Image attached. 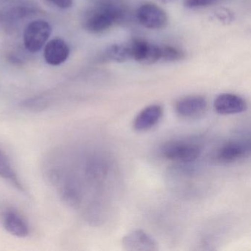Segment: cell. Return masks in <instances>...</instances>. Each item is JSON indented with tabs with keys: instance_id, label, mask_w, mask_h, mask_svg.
<instances>
[{
	"instance_id": "1",
	"label": "cell",
	"mask_w": 251,
	"mask_h": 251,
	"mask_svg": "<svg viewBox=\"0 0 251 251\" xmlns=\"http://www.w3.org/2000/svg\"><path fill=\"white\" fill-rule=\"evenodd\" d=\"M122 11L113 3L100 4L91 9L83 19V27L89 33L106 31L122 20Z\"/></svg>"
},
{
	"instance_id": "2",
	"label": "cell",
	"mask_w": 251,
	"mask_h": 251,
	"mask_svg": "<svg viewBox=\"0 0 251 251\" xmlns=\"http://www.w3.org/2000/svg\"><path fill=\"white\" fill-rule=\"evenodd\" d=\"M164 158L170 161L189 163L195 161L201 153V148L197 144L184 141H170L161 148Z\"/></svg>"
},
{
	"instance_id": "3",
	"label": "cell",
	"mask_w": 251,
	"mask_h": 251,
	"mask_svg": "<svg viewBox=\"0 0 251 251\" xmlns=\"http://www.w3.org/2000/svg\"><path fill=\"white\" fill-rule=\"evenodd\" d=\"M52 33V27L48 22L35 20L26 27L24 32V45L32 53L39 52L46 45Z\"/></svg>"
},
{
	"instance_id": "4",
	"label": "cell",
	"mask_w": 251,
	"mask_h": 251,
	"mask_svg": "<svg viewBox=\"0 0 251 251\" xmlns=\"http://www.w3.org/2000/svg\"><path fill=\"white\" fill-rule=\"evenodd\" d=\"M136 18L143 27L150 30H161L168 24L167 13L155 4L141 5L136 11Z\"/></svg>"
},
{
	"instance_id": "5",
	"label": "cell",
	"mask_w": 251,
	"mask_h": 251,
	"mask_svg": "<svg viewBox=\"0 0 251 251\" xmlns=\"http://www.w3.org/2000/svg\"><path fill=\"white\" fill-rule=\"evenodd\" d=\"M132 60L145 65L161 62V46L143 39H134L130 42Z\"/></svg>"
},
{
	"instance_id": "6",
	"label": "cell",
	"mask_w": 251,
	"mask_h": 251,
	"mask_svg": "<svg viewBox=\"0 0 251 251\" xmlns=\"http://www.w3.org/2000/svg\"><path fill=\"white\" fill-rule=\"evenodd\" d=\"M208 102L204 97L191 95L177 101L176 111L180 117L185 119H195L205 112Z\"/></svg>"
},
{
	"instance_id": "7",
	"label": "cell",
	"mask_w": 251,
	"mask_h": 251,
	"mask_svg": "<svg viewBox=\"0 0 251 251\" xmlns=\"http://www.w3.org/2000/svg\"><path fill=\"white\" fill-rule=\"evenodd\" d=\"M214 108L221 115H233L246 111V101L237 95L224 93L217 96L214 101Z\"/></svg>"
},
{
	"instance_id": "8",
	"label": "cell",
	"mask_w": 251,
	"mask_h": 251,
	"mask_svg": "<svg viewBox=\"0 0 251 251\" xmlns=\"http://www.w3.org/2000/svg\"><path fill=\"white\" fill-rule=\"evenodd\" d=\"M4 228L13 236L25 238L30 233L28 223L24 217L14 208H7L2 214Z\"/></svg>"
},
{
	"instance_id": "9",
	"label": "cell",
	"mask_w": 251,
	"mask_h": 251,
	"mask_svg": "<svg viewBox=\"0 0 251 251\" xmlns=\"http://www.w3.org/2000/svg\"><path fill=\"white\" fill-rule=\"evenodd\" d=\"M250 152L249 142L242 140L230 141L219 149L217 158L222 162L233 163L248 156Z\"/></svg>"
},
{
	"instance_id": "10",
	"label": "cell",
	"mask_w": 251,
	"mask_h": 251,
	"mask_svg": "<svg viewBox=\"0 0 251 251\" xmlns=\"http://www.w3.org/2000/svg\"><path fill=\"white\" fill-rule=\"evenodd\" d=\"M125 249L130 251H156L157 244L146 232L139 229L132 230L123 237Z\"/></svg>"
},
{
	"instance_id": "11",
	"label": "cell",
	"mask_w": 251,
	"mask_h": 251,
	"mask_svg": "<svg viewBox=\"0 0 251 251\" xmlns=\"http://www.w3.org/2000/svg\"><path fill=\"white\" fill-rule=\"evenodd\" d=\"M163 115L162 107L158 104L148 105L136 115L133 120V128L137 131H146L155 127Z\"/></svg>"
},
{
	"instance_id": "12",
	"label": "cell",
	"mask_w": 251,
	"mask_h": 251,
	"mask_svg": "<svg viewBox=\"0 0 251 251\" xmlns=\"http://www.w3.org/2000/svg\"><path fill=\"white\" fill-rule=\"evenodd\" d=\"M70 50L68 45L61 39L50 41L45 48L44 56L50 65L59 66L64 64L70 56Z\"/></svg>"
},
{
	"instance_id": "13",
	"label": "cell",
	"mask_w": 251,
	"mask_h": 251,
	"mask_svg": "<svg viewBox=\"0 0 251 251\" xmlns=\"http://www.w3.org/2000/svg\"><path fill=\"white\" fill-rule=\"evenodd\" d=\"M0 177L8 181L18 190L24 191V186L19 177L12 162L5 151L0 148Z\"/></svg>"
},
{
	"instance_id": "14",
	"label": "cell",
	"mask_w": 251,
	"mask_h": 251,
	"mask_svg": "<svg viewBox=\"0 0 251 251\" xmlns=\"http://www.w3.org/2000/svg\"><path fill=\"white\" fill-rule=\"evenodd\" d=\"M105 58L117 63H124L132 60L131 48L129 44H114L105 51Z\"/></svg>"
},
{
	"instance_id": "15",
	"label": "cell",
	"mask_w": 251,
	"mask_h": 251,
	"mask_svg": "<svg viewBox=\"0 0 251 251\" xmlns=\"http://www.w3.org/2000/svg\"><path fill=\"white\" fill-rule=\"evenodd\" d=\"M21 106L30 112H41L49 107V101L42 97H36L23 101L21 103Z\"/></svg>"
},
{
	"instance_id": "16",
	"label": "cell",
	"mask_w": 251,
	"mask_h": 251,
	"mask_svg": "<svg viewBox=\"0 0 251 251\" xmlns=\"http://www.w3.org/2000/svg\"><path fill=\"white\" fill-rule=\"evenodd\" d=\"M183 51L174 47L163 45L161 46V62H175L184 58Z\"/></svg>"
},
{
	"instance_id": "17",
	"label": "cell",
	"mask_w": 251,
	"mask_h": 251,
	"mask_svg": "<svg viewBox=\"0 0 251 251\" xmlns=\"http://www.w3.org/2000/svg\"><path fill=\"white\" fill-rule=\"evenodd\" d=\"M217 0H183V5L190 9L207 8L215 5Z\"/></svg>"
},
{
	"instance_id": "18",
	"label": "cell",
	"mask_w": 251,
	"mask_h": 251,
	"mask_svg": "<svg viewBox=\"0 0 251 251\" xmlns=\"http://www.w3.org/2000/svg\"><path fill=\"white\" fill-rule=\"evenodd\" d=\"M48 1L61 9L71 8L73 4V0H48Z\"/></svg>"
},
{
	"instance_id": "19",
	"label": "cell",
	"mask_w": 251,
	"mask_h": 251,
	"mask_svg": "<svg viewBox=\"0 0 251 251\" xmlns=\"http://www.w3.org/2000/svg\"><path fill=\"white\" fill-rule=\"evenodd\" d=\"M160 2H162L164 4L172 3V2H175L176 0H158Z\"/></svg>"
}]
</instances>
